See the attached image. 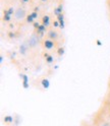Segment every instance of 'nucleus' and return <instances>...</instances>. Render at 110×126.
<instances>
[{
	"mask_svg": "<svg viewBox=\"0 0 110 126\" xmlns=\"http://www.w3.org/2000/svg\"><path fill=\"white\" fill-rule=\"evenodd\" d=\"M27 16H28V15L26 13V10L22 9L21 7L18 8L17 10H15V12H14V17L17 18L18 20H21V19H23L25 17H27Z\"/></svg>",
	"mask_w": 110,
	"mask_h": 126,
	"instance_id": "4",
	"label": "nucleus"
},
{
	"mask_svg": "<svg viewBox=\"0 0 110 126\" xmlns=\"http://www.w3.org/2000/svg\"><path fill=\"white\" fill-rule=\"evenodd\" d=\"M44 58L46 59L47 63H49V64H51V63L54 61L53 56H52V55H50V54H48V53H44Z\"/></svg>",
	"mask_w": 110,
	"mask_h": 126,
	"instance_id": "15",
	"label": "nucleus"
},
{
	"mask_svg": "<svg viewBox=\"0 0 110 126\" xmlns=\"http://www.w3.org/2000/svg\"><path fill=\"white\" fill-rule=\"evenodd\" d=\"M54 15H55V16H58V15H60L61 13H63V4H59L57 7H56V8H54Z\"/></svg>",
	"mask_w": 110,
	"mask_h": 126,
	"instance_id": "8",
	"label": "nucleus"
},
{
	"mask_svg": "<svg viewBox=\"0 0 110 126\" xmlns=\"http://www.w3.org/2000/svg\"><path fill=\"white\" fill-rule=\"evenodd\" d=\"M82 126H92V125H90V124H88V123H86V122H83Z\"/></svg>",
	"mask_w": 110,
	"mask_h": 126,
	"instance_id": "24",
	"label": "nucleus"
},
{
	"mask_svg": "<svg viewBox=\"0 0 110 126\" xmlns=\"http://www.w3.org/2000/svg\"><path fill=\"white\" fill-rule=\"evenodd\" d=\"M31 14H32V16H33L35 19H36V18H38V12H37V11H33Z\"/></svg>",
	"mask_w": 110,
	"mask_h": 126,
	"instance_id": "22",
	"label": "nucleus"
},
{
	"mask_svg": "<svg viewBox=\"0 0 110 126\" xmlns=\"http://www.w3.org/2000/svg\"><path fill=\"white\" fill-rule=\"evenodd\" d=\"M41 84H42V86H43L44 89L47 90L50 86V81H49L48 78H43V79L41 80Z\"/></svg>",
	"mask_w": 110,
	"mask_h": 126,
	"instance_id": "14",
	"label": "nucleus"
},
{
	"mask_svg": "<svg viewBox=\"0 0 110 126\" xmlns=\"http://www.w3.org/2000/svg\"><path fill=\"white\" fill-rule=\"evenodd\" d=\"M53 27H54V28H59V27H60L59 21H58V20H54V21H53Z\"/></svg>",
	"mask_w": 110,
	"mask_h": 126,
	"instance_id": "20",
	"label": "nucleus"
},
{
	"mask_svg": "<svg viewBox=\"0 0 110 126\" xmlns=\"http://www.w3.org/2000/svg\"><path fill=\"white\" fill-rule=\"evenodd\" d=\"M3 20L5 22H10V20H11V15L7 13L6 10H4V12H3Z\"/></svg>",
	"mask_w": 110,
	"mask_h": 126,
	"instance_id": "16",
	"label": "nucleus"
},
{
	"mask_svg": "<svg viewBox=\"0 0 110 126\" xmlns=\"http://www.w3.org/2000/svg\"><path fill=\"white\" fill-rule=\"evenodd\" d=\"M57 20L60 23V27L59 28L61 30H63L64 29V13H61L60 15H58V16H57Z\"/></svg>",
	"mask_w": 110,
	"mask_h": 126,
	"instance_id": "12",
	"label": "nucleus"
},
{
	"mask_svg": "<svg viewBox=\"0 0 110 126\" xmlns=\"http://www.w3.org/2000/svg\"><path fill=\"white\" fill-rule=\"evenodd\" d=\"M3 121L5 124H11L14 122V117L11 115H6L3 117Z\"/></svg>",
	"mask_w": 110,
	"mask_h": 126,
	"instance_id": "10",
	"label": "nucleus"
},
{
	"mask_svg": "<svg viewBox=\"0 0 110 126\" xmlns=\"http://www.w3.org/2000/svg\"><path fill=\"white\" fill-rule=\"evenodd\" d=\"M96 43H97V45H98V46H102V42H101L100 40H97V41H96Z\"/></svg>",
	"mask_w": 110,
	"mask_h": 126,
	"instance_id": "23",
	"label": "nucleus"
},
{
	"mask_svg": "<svg viewBox=\"0 0 110 126\" xmlns=\"http://www.w3.org/2000/svg\"><path fill=\"white\" fill-rule=\"evenodd\" d=\"M42 44L46 50H51V49L55 48V46H56V42L50 40V39H45V40H43Z\"/></svg>",
	"mask_w": 110,
	"mask_h": 126,
	"instance_id": "5",
	"label": "nucleus"
},
{
	"mask_svg": "<svg viewBox=\"0 0 110 126\" xmlns=\"http://www.w3.org/2000/svg\"><path fill=\"white\" fill-rule=\"evenodd\" d=\"M40 38L38 37V35L36 34V33H34L33 35H32V37H31L29 40H28V42H27V44H28V46H29V48H35V47H37L38 46V44L40 43Z\"/></svg>",
	"mask_w": 110,
	"mask_h": 126,
	"instance_id": "2",
	"label": "nucleus"
},
{
	"mask_svg": "<svg viewBox=\"0 0 110 126\" xmlns=\"http://www.w3.org/2000/svg\"><path fill=\"white\" fill-rule=\"evenodd\" d=\"M108 85H109V90H110V80H109V83H108Z\"/></svg>",
	"mask_w": 110,
	"mask_h": 126,
	"instance_id": "29",
	"label": "nucleus"
},
{
	"mask_svg": "<svg viewBox=\"0 0 110 126\" xmlns=\"http://www.w3.org/2000/svg\"><path fill=\"white\" fill-rule=\"evenodd\" d=\"M41 1H42V2H45V1H47V0H41Z\"/></svg>",
	"mask_w": 110,
	"mask_h": 126,
	"instance_id": "30",
	"label": "nucleus"
},
{
	"mask_svg": "<svg viewBox=\"0 0 110 126\" xmlns=\"http://www.w3.org/2000/svg\"><path fill=\"white\" fill-rule=\"evenodd\" d=\"M50 23H51V18H50V16L49 15H44V16L42 17V25H44L45 27H47V28H49V26H50Z\"/></svg>",
	"mask_w": 110,
	"mask_h": 126,
	"instance_id": "9",
	"label": "nucleus"
},
{
	"mask_svg": "<svg viewBox=\"0 0 110 126\" xmlns=\"http://www.w3.org/2000/svg\"><path fill=\"white\" fill-rule=\"evenodd\" d=\"M28 49H29V46H28V44H27V43H23V44H21V45L19 46V54H21V55H25V54L27 53Z\"/></svg>",
	"mask_w": 110,
	"mask_h": 126,
	"instance_id": "11",
	"label": "nucleus"
},
{
	"mask_svg": "<svg viewBox=\"0 0 110 126\" xmlns=\"http://www.w3.org/2000/svg\"><path fill=\"white\" fill-rule=\"evenodd\" d=\"M106 98L110 99V90H109V92H108V94H107V97H106Z\"/></svg>",
	"mask_w": 110,
	"mask_h": 126,
	"instance_id": "27",
	"label": "nucleus"
},
{
	"mask_svg": "<svg viewBox=\"0 0 110 126\" xmlns=\"http://www.w3.org/2000/svg\"><path fill=\"white\" fill-rule=\"evenodd\" d=\"M57 54H58V56H62V55L64 54V48H63V47H58Z\"/></svg>",
	"mask_w": 110,
	"mask_h": 126,
	"instance_id": "18",
	"label": "nucleus"
},
{
	"mask_svg": "<svg viewBox=\"0 0 110 126\" xmlns=\"http://www.w3.org/2000/svg\"><path fill=\"white\" fill-rule=\"evenodd\" d=\"M59 37H60V35L58 34V32L55 29H50L47 32V39H50V40H52L54 42H56L59 39Z\"/></svg>",
	"mask_w": 110,
	"mask_h": 126,
	"instance_id": "3",
	"label": "nucleus"
},
{
	"mask_svg": "<svg viewBox=\"0 0 110 126\" xmlns=\"http://www.w3.org/2000/svg\"><path fill=\"white\" fill-rule=\"evenodd\" d=\"M92 126H93V125H92Z\"/></svg>",
	"mask_w": 110,
	"mask_h": 126,
	"instance_id": "31",
	"label": "nucleus"
},
{
	"mask_svg": "<svg viewBox=\"0 0 110 126\" xmlns=\"http://www.w3.org/2000/svg\"><path fill=\"white\" fill-rule=\"evenodd\" d=\"M8 37H9L10 39H13V38L17 37V34L13 33V32H9V33H8Z\"/></svg>",
	"mask_w": 110,
	"mask_h": 126,
	"instance_id": "19",
	"label": "nucleus"
},
{
	"mask_svg": "<svg viewBox=\"0 0 110 126\" xmlns=\"http://www.w3.org/2000/svg\"><path fill=\"white\" fill-rule=\"evenodd\" d=\"M107 4H108V7H109V9H110V0H107Z\"/></svg>",
	"mask_w": 110,
	"mask_h": 126,
	"instance_id": "28",
	"label": "nucleus"
},
{
	"mask_svg": "<svg viewBox=\"0 0 110 126\" xmlns=\"http://www.w3.org/2000/svg\"><path fill=\"white\" fill-rule=\"evenodd\" d=\"M47 29H48L47 27H45L44 25H41L40 27H39V28L36 30L35 33L38 35L39 38H40V40H42V39L44 38V36H45V34H46V32H48V31H47Z\"/></svg>",
	"mask_w": 110,
	"mask_h": 126,
	"instance_id": "6",
	"label": "nucleus"
},
{
	"mask_svg": "<svg viewBox=\"0 0 110 126\" xmlns=\"http://www.w3.org/2000/svg\"><path fill=\"white\" fill-rule=\"evenodd\" d=\"M103 106L106 108L107 112H108V115L110 117V99H108V98L105 99V101L103 102Z\"/></svg>",
	"mask_w": 110,
	"mask_h": 126,
	"instance_id": "13",
	"label": "nucleus"
},
{
	"mask_svg": "<svg viewBox=\"0 0 110 126\" xmlns=\"http://www.w3.org/2000/svg\"><path fill=\"white\" fill-rule=\"evenodd\" d=\"M40 26H41V23H39L38 21H35V22L33 23V27H34V29H35V30H37V29H38L39 27H40Z\"/></svg>",
	"mask_w": 110,
	"mask_h": 126,
	"instance_id": "21",
	"label": "nucleus"
},
{
	"mask_svg": "<svg viewBox=\"0 0 110 126\" xmlns=\"http://www.w3.org/2000/svg\"><path fill=\"white\" fill-rule=\"evenodd\" d=\"M26 21L28 23H34L35 22V18L32 16V14H28V16L26 17Z\"/></svg>",
	"mask_w": 110,
	"mask_h": 126,
	"instance_id": "17",
	"label": "nucleus"
},
{
	"mask_svg": "<svg viewBox=\"0 0 110 126\" xmlns=\"http://www.w3.org/2000/svg\"><path fill=\"white\" fill-rule=\"evenodd\" d=\"M20 77L22 79V86L23 89H29V77L27 74H20Z\"/></svg>",
	"mask_w": 110,
	"mask_h": 126,
	"instance_id": "7",
	"label": "nucleus"
},
{
	"mask_svg": "<svg viewBox=\"0 0 110 126\" xmlns=\"http://www.w3.org/2000/svg\"><path fill=\"white\" fill-rule=\"evenodd\" d=\"M93 126H110V117L106 108L102 105L101 109L95 114L93 118Z\"/></svg>",
	"mask_w": 110,
	"mask_h": 126,
	"instance_id": "1",
	"label": "nucleus"
},
{
	"mask_svg": "<svg viewBox=\"0 0 110 126\" xmlns=\"http://www.w3.org/2000/svg\"><path fill=\"white\" fill-rule=\"evenodd\" d=\"M0 62H3V56H2V55H1V56H0Z\"/></svg>",
	"mask_w": 110,
	"mask_h": 126,
	"instance_id": "26",
	"label": "nucleus"
},
{
	"mask_svg": "<svg viewBox=\"0 0 110 126\" xmlns=\"http://www.w3.org/2000/svg\"><path fill=\"white\" fill-rule=\"evenodd\" d=\"M29 1H30V0H21V3H23V4H25V3L29 2Z\"/></svg>",
	"mask_w": 110,
	"mask_h": 126,
	"instance_id": "25",
	"label": "nucleus"
}]
</instances>
